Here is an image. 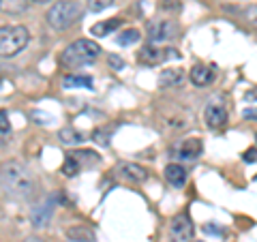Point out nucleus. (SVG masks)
Segmentation results:
<instances>
[{
    "label": "nucleus",
    "mask_w": 257,
    "mask_h": 242,
    "mask_svg": "<svg viewBox=\"0 0 257 242\" xmlns=\"http://www.w3.org/2000/svg\"><path fill=\"white\" fill-rule=\"evenodd\" d=\"M180 58V52L176 47H161V45H146L140 52V62L148 64V67H157L167 60H176Z\"/></svg>",
    "instance_id": "5"
},
{
    "label": "nucleus",
    "mask_w": 257,
    "mask_h": 242,
    "mask_svg": "<svg viewBox=\"0 0 257 242\" xmlns=\"http://www.w3.org/2000/svg\"><path fill=\"white\" fill-rule=\"evenodd\" d=\"M28 3H47V0H28Z\"/></svg>",
    "instance_id": "29"
},
{
    "label": "nucleus",
    "mask_w": 257,
    "mask_h": 242,
    "mask_svg": "<svg viewBox=\"0 0 257 242\" xmlns=\"http://www.w3.org/2000/svg\"><path fill=\"white\" fill-rule=\"evenodd\" d=\"M116 174H118L122 180L135 182V184H142V182L148 180V172H146V169H144L142 165H138V163H120V165L116 167Z\"/></svg>",
    "instance_id": "10"
},
{
    "label": "nucleus",
    "mask_w": 257,
    "mask_h": 242,
    "mask_svg": "<svg viewBox=\"0 0 257 242\" xmlns=\"http://www.w3.org/2000/svg\"><path fill=\"white\" fill-rule=\"evenodd\" d=\"M214 79V69L206 67V64H195L191 69V82L195 86H208Z\"/></svg>",
    "instance_id": "14"
},
{
    "label": "nucleus",
    "mask_w": 257,
    "mask_h": 242,
    "mask_svg": "<svg viewBox=\"0 0 257 242\" xmlns=\"http://www.w3.org/2000/svg\"><path fill=\"white\" fill-rule=\"evenodd\" d=\"M202 150H204V144L199 137H187V140H182L178 146H176L174 155L182 161H195L202 155Z\"/></svg>",
    "instance_id": "9"
},
{
    "label": "nucleus",
    "mask_w": 257,
    "mask_h": 242,
    "mask_svg": "<svg viewBox=\"0 0 257 242\" xmlns=\"http://www.w3.org/2000/svg\"><path fill=\"white\" fill-rule=\"evenodd\" d=\"M58 140L62 144H67V146H75V144H82L84 142V135L77 131L73 127H64L58 131Z\"/></svg>",
    "instance_id": "19"
},
{
    "label": "nucleus",
    "mask_w": 257,
    "mask_h": 242,
    "mask_svg": "<svg viewBox=\"0 0 257 242\" xmlns=\"http://www.w3.org/2000/svg\"><path fill=\"white\" fill-rule=\"evenodd\" d=\"M7 142H11V125L7 111H0V146H5Z\"/></svg>",
    "instance_id": "22"
},
{
    "label": "nucleus",
    "mask_w": 257,
    "mask_h": 242,
    "mask_svg": "<svg viewBox=\"0 0 257 242\" xmlns=\"http://www.w3.org/2000/svg\"><path fill=\"white\" fill-rule=\"evenodd\" d=\"M30 41V32L26 26H0V58L18 56Z\"/></svg>",
    "instance_id": "3"
},
{
    "label": "nucleus",
    "mask_w": 257,
    "mask_h": 242,
    "mask_svg": "<svg viewBox=\"0 0 257 242\" xmlns=\"http://www.w3.org/2000/svg\"><path fill=\"white\" fill-rule=\"evenodd\" d=\"M54 206H56L54 197L52 195L45 197L43 204H39L35 210H32V225H35V227H45V225L50 223L52 214H54Z\"/></svg>",
    "instance_id": "11"
},
{
    "label": "nucleus",
    "mask_w": 257,
    "mask_h": 242,
    "mask_svg": "<svg viewBox=\"0 0 257 242\" xmlns=\"http://www.w3.org/2000/svg\"><path fill=\"white\" fill-rule=\"evenodd\" d=\"M62 86L64 88H92V77L88 75H67L62 79Z\"/></svg>",
    "instance_id": "20"
},
{
    "label": "nucleus",
    "mask_w": 257,
    "mask_h": 242,
    "mask_svg": "<svg viewBox=\"0 0 257 242\" xmlns=\"http://www.w3.org/2000/svg\"><path fill=\"white\" fill-rule=\"evenodd\" d=\"M178 32H180V28L176 26L174 22H167V20L152 22V24H150V28H148V35H150V39H152L155 43L178 39Z\"/></svg>",
    "instance_id": "8"
},
{
    "label": "nucleus",
    "mask_w": 257,
    "mask_h": 242,
    "mask_svg": "<svg viewBox=\"0 0 257 242\" xmlns=\"http://www.w3.org/2000/svg\"><path fill=\"white\" fill-rule=\"evenodd\" d=\"M79 172H82V169H79L75 161L67 155V161H64V165H62V174H64V176H69V178H73V176H77Z\"/></svg>",
    "instance_id": "23"
},
{
    "label": "nucleus",
    "mask_w": 257,
    "mask_h": 242,
    "mask_svg": "<svg viewBox=\"0 0 257 242\" xmlns=\"http://www.w3.org/2000/svg\"><path fill=\"white\" fill-rule=\"evenodd\" d=\"M244 161H246V163H255V148L244 152Z\"/></svg>",
    "instance_id": "26"
},
{
    "label": "nucleus",
    "mask_w": 257,
    "mask_h": 242,
    "mask_svg": "<svg viewBox=\"0 0 257 242\" xmlns=\"http://www.w3.org/2000/svg\"><path fill=\"white\" fill-rule=\"evenodd\" d=\"M67 236H69L71 242H96L94 231L84 227V225H75V227H71L67 231Z\"/></svg>",
    "instance_id": "17"
},
{
    "label": "nucleus",
    "mask_w": 257,
    "mask_h": 242,
    "mask_svg": "<svg viewBox=\"0 0 257 242\" xmlns=\"http://www.w3.org/2000/svg\"><path fill=\"white\" fill-rule=\"evenodd\" d=\"M165 180L172 187H184V182H187V169L180 163H170L165 167Z\"/></svg>",
    "instance_id": "13"
},
{
    "label": "nucleus",
    "mask_w": 257,
    "mask_h": 242,
    "mask_svg": "<svg viewBox=\"0 0 257 242\" xmlns=\"http://www.w3.org/2000/svg\"><path fill=\"white\" fill-rule=\"evenodd\" d=\"M69 157L75 161L79 169H86V167H94L101 163V157L96 155L94 150H77V152H69Z\"/></svg>",
    "instance_id": "12"
},
{
    "label": "nucleus",
    "mask_w": 257,
    "mask_h": 242,
    "mask_svg": "<svg viewBox=\"0 0 257 242\" xmlns=\"http://www.w3.org/2000/svg\"><path fill=\"white\" fill-rule=\"evenodd\" d=\"M109 64H114L116 69H120V67H122V62H120L118 58H109Z\"/></svg>",
    "instance_id": "27"
},
{
    "label": "nucleus",
    "mask_w": 257,
    "mask_h": 242,
    "mask_svg": "<svg viewBox=\"0 0 257 242\" xmlns=\"http://www.w3.org/2000/svg\"><path fill=\"white\" fill-rule=\"evenodd\" d=\"M109 133H111V127H107V129H99V131H94V142L96 144H101V146H107L109 144Z\"/></svg>",
    "instance_id": "24"
},
{
    "label": "nucleus",
    "mask_w": 257,
    "mask_h": 242,
    "mask_svg": "<svg viewBox=\"0 0 257 242\" xmlns=\"http://www.w3.org/2000/svg\"><path fill=\"white\" fill-rule=\"evenodd\" d=\"M101 54V45L90 41V39H79L71 45L64 47V52L60 54V64L64 69H79L86 64L94 62Z\"/></svg>",
    "instance_id": "2"
},
{
    "label": "nucleus",
    "mask_w": 257,
    "mask_h": 242,
    "mask_svg": "<svg viewBox=\"0 0 257 242\" xmlns=\"http://www.w3.org/2000/svg\"><path fill=\"white\" fill-rule=\"evenodd\" d=\"M111 3H114V0H88V9H90L92 13H99L103 9H107Z\"/></svg>",
    "instance_id": "25"
},
{
    "label": "nucleus",
    "mask_w": 257,
    "mask_h": 242,
    "mask_svg": "<svg viewBox=\"0 0 257 242\" xmlns=\"http://www.w3.org/2000/svg\"><path fill=\"white\" fill-rule=\"evenodd\" d=\"M204 123L208 129H212V131H221V129H225L229 123L227 109H225L221 103H214V101L208 103L204 109Z\"/></svg>",
    "instance_id": "6"
},
{
    "label": "nucleus",
    "mask_w": 257,
    "mask_h": 242,
    "mask_svg": "<svg viewBox=\"0 0 257 242\" xmlns=\"http://www.w3.org/2000/svg\"><path fill=\"white\" fill-rule=\"evenodd\" d=\"M26 242H43V240H39V238H28Z\"/></svg>",
    "instance_id": "28"
},
{
    "label": "nucleus",
    "mask_w": 257,
    "mask_h": 242,
    "mask_svg": "<svg viewBox=\"0 0 257 242\" xmlns=\"http://www.w3.org/2000/svg\"><path fill=\"white\" fill-rule=\"evenodd\" d=\"M170 231H172V238L178 240V242H187L193 238L195 233V227H193V221L187 212H180L176 214L172 219V225H170Z\"/></svg>",
    "instance_id": "7"
},
{
    "label": "nucleus",
    "mask_w": 257,
    "mask_h": 242,
    "mask_svg": "<svg viewBox=\"0 0 257 242\" xmlns=\"http://www.w3.org/2000/svg\"><path fill=\"white\" fill-rule=\"evenodd\" d=\"M120 24H122V20H120V18L99 22V24H94V26L90 28V35H94V37H107L109 32H114L116 28H120Z\"/></svg>",
    "instance_id": "16"
},
{
    "label": "nucleus",
    "mask_w": 257,
    "mask_h": 242,
    "mask_svg": "<svg viewBox=\"0 0 257 242\" xmlns=\"http://www.w3.org/2000/svg\"><path fill=\"white\" fill-rule=\"evenodd\" d=\"M82 7L75 0H60L47 11V24L54 30H67L82 18Z\"/></svg>",
    "instance_id": "4"
},
{
    "label": "nucleus",
    "mask_w": 257,
    "mask_h": 242,
    "mask_svg": "<svg viewBox=\"0 0 257 242\" xmlns=\"http://www.w3.org/2000/svg\"><path fill=\"white\" fill-rule=\"evenodd\" d=\"M0 187L9 197L30 199L37 193V180L26 165L18 161H7L0 165Z\"/></svg>",
    "instance_id": "1"
},
{
    "label": "nucleus",
    "mask_w": 257,
    "mask_h": 242,
    "mask_svg": "<svg viewBox=\"0 0 257 242\" xmlns=\"http://www.w3.org/2000/svg\"><path fill=\"white\" fill-rule=\"evenodd\" d=\"M182 79H184V69H165L159 75V84L163 88H172L176 84H180Z\"/></svg>",
    "instance_id": "15"
},
{
    "label": "nucleus",
    "mask_w": 257,
    "mask_h": 242,
    "mask_svg": "<svg viewBox=\"0 0 257 242\" xmlns=\"http://www.w3.org/2000/svg\"><path fill=\"white\" fill-rule=\"evenodd\" d=\"M28 0H0V11L9 15H22L24 11H28Z\"/></svg>",
    "instance_id": "18"
},
{
    "label": "nucleus",
    "mask_w": 257,
    "mask_h": 242,
    "mask_svg": "<svg viewBox=\"0 0 257 242\" xmlns=\"http://www.w3.org/2000/svg\"><path fill=\"white\" fill-rule=\"evenodd\" d=\"M140 39H142V35H140V30H138V28H128V30H124V32H120L116 41H118V45H124V47H126V45L138 43Z\"/></svg>",
    "instance_id": "21"
}]
</instances>
